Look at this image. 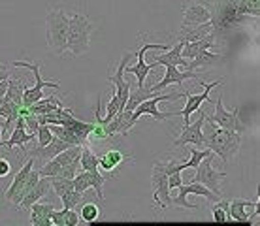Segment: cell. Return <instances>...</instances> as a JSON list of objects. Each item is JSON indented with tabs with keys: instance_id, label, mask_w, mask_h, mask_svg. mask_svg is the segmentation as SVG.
<instances>
[{
	"instance_id": "cell-1",
	"label": "cell",
	"mask_w": 260,
	"mask_h": 226,
	"mask_svg": "<svg viewBox=\"0 0 260 226\" xmlns=\"http://www.w3.org/2000/svg\"><path fill=\"white\" fill-rule=\"evenodd\" d=\"M204 6H211L213 34H226L241 25L247 17L260 15V0H198Z\"/></svg>"
},
{
	"instance_id": "cell-2",
	"label": "cell",
	"mask_w": 260,
	"mask_h": 226,
	"mask_svg": "<svg viewBox=\"0 0 260 226\" xmlns=\"http://www.w3.org/2000/svg\"><path fill=\"white\" fill-rule=\"evenodd\" d=\"M204 147H208L213 155L221 156L222 162L232 160L241 147V136L240 132L234 130L221 128L219 124H215L208 115H204Z\"/></svg>"
},
{
	"instance_id": "cell-3",
	"label": "cell",
	"mask_w": 260,
	"mask_h": 226,
	"mask_svg": "<svg viewBox=\"0 0 260 226\" xmlns=\"http://www.w3.org/2000/svg\"><path fill=\"white\" fill-rule=\"evenodd\" d=\"M94 26L87 15L83 13H74L72 17H68V38H66V51H70L72 55H85L91 49V36Z\"/></svg>"
},
{
	"instance_id": "cell-4",
	"label": "cell",
	"mask_w": 260,
	"mask_h": 226,
	"mask_svg": "<svg viewBox=\"0 0 260 226\" xmlns=\"http://www.w3.org/2000/svg\"><path fill=\"white\" fill-rule=\"evenodd\" d=\"M47 26V45L55 55H62L66 51V38H68V15L64 10H51L46 15Z\"/></svg>"
},
{
	"instance_id": "cell-5",
	"label": "cell",
	"mask_w": 260,
	"mask_h": 226,
	"mask_svg": "<svg viewBox=\"0 0 260 226\" xmlns=\"http://www.w3.org/2000/svg\"><path fill=\"white\" fill-rule=\"evenodd\" d=\"M13 68H26V70L32 72L34 76V87H25V90H23V106H30V104L38 102L40 98H44V94H42V90L44 89H55L59 90L60 85L57 83V81H49V79H42V76H40V62H26V60H15V62H12Z\"/></svg>"
},
{
	"instance_id": "cell-6",
	"label": "cell",
	"mask_w": 260,
	"mask_h": 226,
	"mask_svg": "<svg viewBox=\"0 0 260 226\" xmlns=\"http://www.w3.org/2000/svg\"><path fill=\"white\" fill-rule=\"evenodd\" d=\"M183 96V90L181 92H160V94H155V96L147 98V100H143V102H140L134 108V111H132V121L134 123H138V119L142 115H151L155 121H164V119H168V117H177L179 115V111H174V113H162V111H158V104L160 102H170V100H177V98Z\"/></svg>"
},
{
	"instance_id": "cell-7",
	"label": "cell",
	"mask_w": 260,
	"mask_h": 226,
	"mask_svg": "<svg viewBox=\"0 0 260 226\" xmlns=\"http://www.w3.org/2000/svg\"><path fill=\"white\" fill-rule=\"evenodd\" d=\"M222 179H226V172L217 170L213 155H209L196 166V175L190 181H198V183H202L204 187H208L209 190L215 192L217 196H222V192H221Z\"/></svg>"
},
{
	"instance_id": "cell-8",
	"label": "cell",
	"mask_w": 260,
	"mask_h": 226,
	"mask_svg": "<svg viewBox=\"0 0 260 226\" xmlns=\"http://www.w3.org/2000/svg\"><path fill=\"white\" fill-rule=\"evenodd\" d=\"M179 192H177L176 198H172V206H177V207H185V209H198V206H192L189 200H187V196L189 194H194V196H202V198H206L208 202H219L222 196H217L215 192H211L208 187H204L202 183L198 181H189V183H185V185H179Z\"/></svg>"
},
{
	"instance_id": "cell-9",
	"label": "cell",
	"mask_w": 260,
	"mask_h": 226,
	"mask_svg": "<svg viewBox=\"0 0 260 226\" xmlns=\"http://www.w3.org/2000/svg\"><path fill=\"white\" fill-rule=\"evenodd\" d=\"M151 187H153V202H155V206L158 209H168V207H172L168 174L162 170L160 162L153 164V168H151Z\"/></svg>"
},
{
	"instance_id": "cell-10",
	"label": "cell",
	"mask_w": 260,
	"mask_h": 226,
	"mask_svg": "<svg viewBox=\"0 0 260 226\" xmlns=\"http://www.w3.org/2000/svg\"><path fill=\"white\" fill-rule=\"evenodd\" d=\"M208 117L215 124H219L221 128L234 130V132H240V134L245 132V124L240 121V106H236L232 111H228L222 106V92H219V96L215 100V113Z\"/></svg>"
},
{
	"instance_id": "cell-11",
	"label": "cell",
	"mask_w": 260,
	"mask_h": 226,
	"mask_svg": "<svg viewBox=\"0 0 260 226\" xmlns=\"http://www.w3.org/2000/svg\"><path fill=\"white\" fill-rule=\"evenodd\" d=\"M149 49H162V51H166V49H170V45H166V44H143L142 47H140V51L134 55V57L138 58L136 64L128 66V68L124 66V70L128 72V74L136 76L138 87H145V79H147V76L151 74V70L155 68V64H147V62H145V53L149 51Z\"/></svg>"
},
{
	"instance_id": "cell-12",
	"label": "cell",
	"mask_w": 260,
	"mask_h": 226,
	"mask_svg": "<svg viewBox=\"0 0 260 226\" xmlns=\"http://www.w3.org/2000/svg\"><path fill=\"white\" fill-rule=\"evenodd\" d=\"M260 215V202L243 200V198H236L228 204V219L236 220V222H243V224H251L254 217Z\"/></svg>"
},
{
	"instance_id": "cell-13",
	"label": "cell",
	"mask_w": 260,
	"mask_h": 226,
	"mask_svg": "<svg viewBox=\"0 0 260 226\" xmlns=\"http://www.w3.org/2000/svg\"><path fill=\"white\" fill-rule=\"evenodd\" d=\"M198 85H200L202 89H204L200 94H190L189 90H183V96L187 98V104H185L183 111H179V115L183 117V124H189L190 123V115H192V113H194L198 108H202V104L208 102V100H209V92H211L215 87H219V85H221V81L204 83V81H200V79H198Z\"/></svg>"
},
{
	"instance_id": "cell-14",
	"label": "cell",
	"mask_w": 260,
	"mask_h": 226,
	"mask_svg": "<svg viewBox=\"0 0 260 226\" xmlns=\"http://www.w3.org/2000/svg\"><path fill=\"white\" fill-rule=\"evenodd\" d=\"M189 79H198V74H194L192 70H179V66H172V64H166V74L162 76V79L158 81V83L151 85L149 90L151 94H160L164 90L168 89L170 85H181L185 81H189Z\"/></svg>"
},
{
	"instance_id": "cell-15",
	"label": "cell",
	"mask_w": 260,
	"mask_h": 226,
	"mask_svg": "<svg viewBox=\"0 0 260 226\" xmlns=\"http://www.w3.org/2000/svg\"><path fill=\"white\" fill-rule=\"evenodd\" d=\"M198 119H196L192 124H183V130L181 134L176 138V142H174V147H181V145H196V147H204V134H202V126H204V111L202 108H198Z\"/></svg>"
},
{
	"instance_id": "cell-16",
	"label": "cell",
	"mask_w": 260,
	"mask_h": 226,
	"mask_svg": "<svg viewBox=\"0 0 260 226\" xmlns=\"http://www.w3.org/2000/svg\"><path fill=\"white\" fill-rule=\"evenodd\" d=\"M132 57H134L132 53H126V55L121 58V62H119L117 72H115V74H108V83L115 85V96H117V102L121 110L124 108V104L128 100L130 90H132V85L124 79V66H126V62H128Z\"/></svg>"
},
{
	"instance_id": "cell-17",
	"label": "cell",
	"mask_w": 260,
	"mask_h": 226,
	"mask_svg": "<svg viewBox=\"0 0 260 226\" xmlns=\"http://www.w3.org/2000/svg\"><path fill=\"white\" fill-rule=\"evenodd\" d=\"M104 185H106V177L100 172L96 174H91V172H79V174L74 175V188L78 192H83L89 190V188H94L98 200H104Z\"/></svg>"
},
{
	"instance_id": "cell-18",
	"label": "cell",
	"mask_w": 260,
	"mask_h": 226,
	"mask_svg": "<svg viewBox=\"0 0 260 226\" xmlns=\"http://www.w3.org/2000/svg\"><path fill=\"white\" fill-rule=\"evenodd\" d=\"M34 166V156L32 158H28V160L23 164V168L17 172V175L13 177L12 185L8 187L6 190V200L10 202V204H13V206H17L21 202V198H23V188H25L26 185V179H28V174H30V170H32Z\"/></svg>"
},
{
	"instance_id": "cell-19",
	"label": "cell",
	"mask_w": 260,
	"mask_h": 226,
	"mask_svg": "<svg viewBox=\"0 0 260 226\" xmlns=\"http://www.w3.org/2000/svg\"><path fill=\"white\" fill-rule=\"evenodd\" d=\"M96 156H98V170L104 172V174H102L104 177L106 175H113L121 166H123L124 162L132 160V156L124 155L123 151H119V149H108L102 155H96Z\"/></svg>"
},
{
	"instance_id": "cell-20",
	"label": "cell",
	"mask_w": 260,
	"mask_h": 226,
	"mask_svg": "<svg viewBox=\"0 0 260 226\" xmlns=\"http://www.w3.org/2000/svg\"><path fill=\"white\" fill-rule=\"evenodd\" d=\"M15 121H17V126L13 128L12 136H10V140H6V142H0V147H4L6 151H12V149H15V147H23L25 143L32 142L34 138H36V134H30V132L26 130L25 119H23V117H17Z\"/></svg>"
},
{
	"instance_id": "cell-21",
	"label": "cell",
	"mask_w": 260,
	"mask_h": 226,
	"mask_svg": "<svg viewBox=\"0 0 260 226\" xmlns=\"http://www.w3.org/2000/svg\"><path fill=\"white\" fill-rule=\"evenodd\" d=\"M183 23L181 26H189V25H200V23H208L211 21V12H209L208 6H204L202 2H192L185 8V13H183Z\"/></svg>"
},
{
	"instance_id": "cell-22",
	"label": "cell",
	"mask_w": 260,
	"mask_h": 226,
	"mask_svg": "<svg viewBox=\"0 0 260 226\" xmlns=\"http://www.w3.org/2000/svg\"><path fill=\"white\" fill-rule=\"evenodd\" d=\"M187 44V42H183V40H177L174 45H170V49H166V51L162 53V55H156V57H153V60L155 62H151V64H172V66H185V58L181 57V47Z\"/></svg>"
},
{
	"instance_id": "cell-23",
	"label": "cell",
	"mask_w": 260,
	"mask_h": 226,
	"mask_svg": "<svg viewBox=\"0 0 260 226\" xmlns=\"http://www.w3.org/2000/svg\"><path fill=\"white\" fill-rule=\"evenodd\" d=\"M49 188H51V183H49V177H46V175H42L38 179V183L34 185L28 192L23 196V200L17 204V206L21 207V209H28V207L32 206L34 202H40L44 196H47V192H49Z\"/></svg>"
},
{
	"instance_id": "cell-24",
	"label": "cell",
	"mask_w": 260,
	"mask_h": 226,
	"mask_svg": "<svg viewBox=\"0 0 260 226\" xmlns=\"http://www.w3.org/2000/svg\"><path fill=\"white\" fill-rule=\"evenodd\" d=\"M215 42H217V36H215L213 33L208 34L206 38L196 40V42H187V44L181 47V57L185 58V60H190V58L196 57V55L200 51H204V49H211L215 45Z\"/></svg>"
},
{
	"instance_id": "cell-25",
	"label": "cell",
	"mask_w": 260,
	"mask_h": 226,
	"mask_svg": "<svg viewBox=\"0 0 260 226\" xmlns=\"http://www.w3.org/2000/svg\"><path fill=\"white\" fill-rule=\"evenodd\" d=\"M211 33H213V23L208 21V23H200V25L181 26V33H179L177 40H183V42H196V40L206 38V36Z\"/></svg>"
},
{
	"instance_id": "cell-26",
	"label": "cell",
	"mask_w": 260,
	"mask_h": 226,
	"mask_svg": "<svg viewBox=\"0 0 260 226\" xmlns=\"http://www.w3.org/2000/svg\"><path fill=\"white\" fill-rule=\"evenodd\" d=\"M32 215H30V222L34 226H51V211L55 209L53 204H44V202H34L32 206L28 207Z\"/></svg>"
},
{
	"instance_id": "cell-27",
	"label": "cell",
	"mask_w": 260,
	"mask_h": 226,
	"mask_svg": "<svg viewBox=\"0 0 260 226\" xmlns=\"http://www.w3.org/2000/svg\"><path fill=\"white\" fill-rule=\"evenodd\" d=\"M70 147V143L62 142L59 140L57 136H53V140L47 143L46 147H36L34 149V156H40V158H44V160H49L53 156H57L60 151H64V149Z\"/></svg>"
},
{
	"instance_id": "cell-28",
	"label": "cell",
	"mask_w": 260,
	"mask_h": 226,
	"mask_svg": "<svg viewBox=\"0 0 260 226\" xmlns=\"http://www.w3.org/2000/svg\"><path fill=\"white\" fill-rule=\"evenodd\" d=\"M215 60H219V55H213L209 49H204V51H200L196 57L187 60V62H185V68H187V70H196V68H202V66H211Z\"/></svg>"
},
{
	"instance_id": "cell-29",
	"label": "cell",
	"mask_w": 260,
	"mask_h": 226,
	"mask_svg": "<svg viewBox=\"0 0 260 226\" xmlns=\"http://www.w3.org/2000/svg\"><path fill=\"white\" fill-rule=\"evenodd\" d=\"M23 90H25V85H23V79L21 78H8V89H6V96L15 102L17 106L23 104Z\"/></svg>"
},
{
	"instance_id": "cell-30",
	"label": "cell",
	"mask_w": 260,
	"mask_h": 226,
	"mask_svg": "<svg viewBox=\"0 0 260 226\" xmlns=\"http://www.w3.org/2000/svg\"><path fill=\"white\" fill-rule=\"evenodd\" d=\"M189 153H190V158L187 162H183V170H187V168H196L198 164H200L206 156L209 155H213L211 151H209L208 147H192L189 149Z\"/></svg>"
},
{
	"instance_id": "cell-31",
	"label": "cell",
	"mask_w": 260,
	"mask_h": 226,
	"mask_svg": "<svg viewBox=\"0 0 260 226\" xmlns=\"http://www.w3.org/2000/svg\"><path fill=\"white\" fill-rule=\"evenodd\" d=\"M49 128H51L53 136H57V138L62 140V142L70 143V145H78L79 143L78 136L74 134L68 126H62V124H49ZM79 145H81V143H79Z\"/></svg>"
},
{
	"instance_id": "cell-32",
	"label": "cell",
	"mask_w": 260,
	"mask_h": 226,
	"mask_svg": "<svg viewBox=\"0 0 260 226\" xmlns=\"http://www.w3.org/2000/svg\"><path fill=\"white\" fill-rule=\"evenodd\" d=\"M49 183H51V188L57 192V196H62L66 194L70 188H74V179H66V177H49Z\"/></svg>"
},
{
	"instance_id": "cell-33",
	"label": "cell",
	"mask_w": 260,
	"mask_h": 226,
	"mask_svg": "<svg viewBox=\"0 0 260 226\" xmlns=\"http://www.w3.org/2000/svg\"><path fill=\"white\" fill-rule=\"evenodd\" d=\"M100 217V209H98L96 204H85L83 207H81V211H79V219L83 220V222H87V224H91V222H94V220Z\"/></svg>"
},
{
	"instance_id": "cell-34",
	"label": "cell",
	"mask_w": 260,
	"mask_h": 226,
	"mask_svg": "<svg viewBox=\"0 0 260 226\" xmlns=\"http://www.w3.org/2000/svg\"><path fill=\"white\" fill-rule=\"evenodd\" d=\"M60 200H62V207H64V209H74L79 202L83 200V192H78L76 188H70L68 192L60 196Z\"/></svg>"
},
{
	"instance_id": "cell-35",
	"label": "cell",
	"mask_w": 260,
	"mask_h": 226,
	"mask_svg": "<svg viewBox=\"0 0 260 226\" xmlns=\"http://www.w3.org/2000/svg\"><path fill=\"white\" fill-rule=\"evenodd\" d=\"M211 219L215 222H228V202L221 200L217 202V206H213V211H211Z\"/></svg>"
},
{
	"instance_id": "cell-36",
	"label": "cell",
	"mask_w": 260,
	"mask_h": 226,
	"mask_svg": "<svg viewBox=\"0 0 260 226\" xmlns=\"http://www.w3.org/2000/svg\"><path fill=\"white\" fill-rule=\"evenodd\" d=\"M36 138H38V147H46L53 140V132L49 128V124H40L36 130Z\"/></svg>"
},
{
	"instance_id": "cell-37",
	"label": "cell",
	"mask_w": 260,
	"mask_h": 226,
	"mask_svg": "<svg viewBox=\"0 0 260 226\" xmlns=\"http://www.w3.org/2000/svg\"><path fill=\"white\" fill-rule=\"evenodd\" d=\"M79 215L74 209H64V226H76L79 222Z\"/></svg>"
},
{
	"instance_id": "cell-38",
	"label": "cell",
	"mask_w": 260,
	"mask_h": 226,
	"mask_svg": "<svg viewBox=\"0 0 260 226\" xmlns=\"http://www.w3.org/2000/svg\"><path fill=\"white\" fill-rule=\"evenodd\" d=\"M49 217H51V224H55V226H64V209H60V211L53 209Z\"/></svg>"
},
{
	"instance_id": "cell-39",
	"label": "cell",
	"mask_w": 260,
	"mask_h": 226,
	"mask_svg": "<svg viewBox=\"0 0 260 226\" xmlns=\"http://www.w3.org/2000/svg\"><path fill=\"white\" fill-rule=\"evenodd\" d=\"M181 183H183L181 172H174V174L168 175V187H170V190H172V188H177L179 185H181Z\"/></svg>"
},
{
	"instance_id": "cell-40",
	"label": "cell",
	"mask_w": 260,
	"mask_h": 226,
	"mask_svg": "<svg viewBox=\"0 0 260 226\" xmlns=\"http://www.w3.org/2000/svg\"><path fill=\"white\" fill-rule=\"evenodd\" d=\"M10 172H12V164H10V160H6V158L0 156V179L8 177Z\"/></svg>"
},
{
	"instance_id": "cell-41",
	"label": "cell",
	"mask_w": 260,
	"mask_h": 226,
	"mask_svg": "<svg viewBox=\"0 0 260 226\" xmlns=\"http://www.w3.org/2000/svg\"><path fill=\"white\" fill-rule=\"evenodd\" d=\"M8 78H10V64L0 62V81H2V79H8Z\"/></svg>"
},
{
	"instance_id": "cell-42",
	"label": "cell",
	"mask_w": 260,
	"mask_h": 226,
	"mask_svg": "<svg viewBox=\"0 0 260 226\" xmlns=\"http://www.w3.org/2000/svg\"><path fill=\"white\" fill-rule=\"evenodd\" d=\"M6 89H8V79H2L0 81V98L6 94Z\"/></svg>"
},
{
	"instance_id": "cell-43",
	"label": "cell",
	"mask_w": 260,
	"mask_h": 226,
	"mask_svg": "<svg viewBox=\"0 0 260 226\" xmlns=\"http://www.w3.org/2000/svg\"><path fill=\"white\" fill-rule=\"evenodd\" d=\"M0 142H2V126H0Z\"/></svg>"
}]
</instances>
